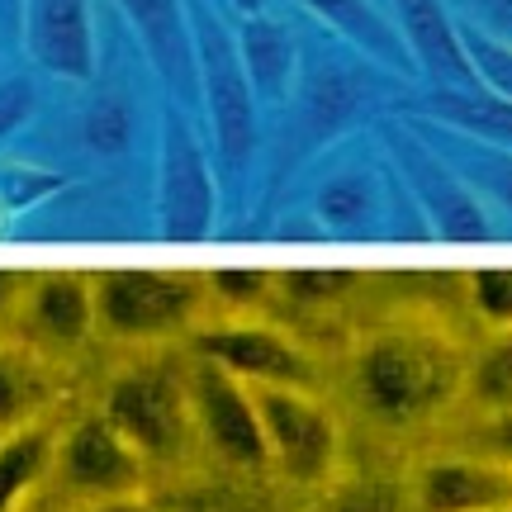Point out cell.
<instances>
[{
	"label": "cell",
	"mask_w": 512,
	"mask_h": 512,
	"mask_svg": "<svg viewBox=\"0 0 512 512\" xmlns=\"http://www.w3.org/2000/svg\"><path fill=\"white\" fill-rule=\"evenodd\" d=\"M195 351L204 361L223 366L238 375L242 384H304L309 380V361L294 347L285 332L266 328V323H214V328L195 332Z\"/></svg>",
	"instance_id": "ba28073f"
},
{
	"label": "cell",
	"mask_w": 512,
	"mask_h": 512,
	"mask_svg": "<svg viewBox=\"0 0 512 512\" xmlns=\"http://www.w3.org/2000/svg\"><path fill=\"white\" fill-rule=\"evenodd\" d=\"M57 470H62V479L72 484L76 494L105 503V498L119 494H138L147 465L105 422V413H95V418H81L67 437L57 441Z\"/></svg>",
	"instance_id": "52a82bcc"
},
{
	"label": "cell",
	"mask_w": 512,
	"mask_h": 512,
	"mask_svg": "<svg viewBox=\"0 0 512 512\" xmlns=\"http://www.w3.org/2000/svg\"><path fill=\"white\" fill-rule=\"evenodd\" d=\"M280 290L299 299V304H332V299H342V294L356 285V275L351 271H290L275 280Z\"/></svg>",
	"instance_id": "484cf974"
},
{
	"label": "cell",
	"mask_w": 512,
	"mask_h": 512,
	"mask_svg": "<svg viewBox=\"0 0 512 512\" xmlns=\"http://www.w3.org/2000/svg\"><path fill=\"white\" fill-rule=\"evenodd\" d=\"M162 209L171 238H204L214 219V185L195 133L181 114L166 119V162H162Z\"/></svg>",
	"instance_id": "30bf717a"
},
{
	"label": "cell",
	"mask_w": 512,
	"mask_h": 512,
	"mask_svg": "<svg viewBox=\"0 0 512 512\" xmlns=\"http://www.w3.org/2000/svg\"><path fill=\"white\" fill-rule=\"evenodd\" d=\"M95 285V328L119 342H152L195 323L204 280L185 271H105Z\"/></svg>",
	"instance_id": "3957f363"
},
{
	"label": "cell",
	"mask_w": 512,
	"mask_h": 512,
	"mask_svg": "<svg viewBox=\"0 0 512 512\" xmlns=\"http://www.w3.org/2000/svg\"><path fill=\"white\" fill-rule=\"evenodd\" d=\"M228 5H233L238 15H266V10H271V0H228Z\"/></svg>",
	"instance_id": "1f68e13d"
},
{
	"label": "cell",
	"mask_w": 512,
	"mask_h": 512,
	"mask_svg": "<svg viewBox=\"0 0 512 512\" xmlns=\"http://www.w3.org/2000/svg\"><path fill=\"white\" fill-rule=\"evenodd\" d=\"M294 5H304L313 19H323L332 34L347 38L351 48L370 57L375 67L394 76H418V67H413V57H408L384 5H375V0H294Z\"/></svg>",
	"instance_id": "9a60e30c"
},
{
	"label": "cell",
	"mask_w": 512,
	"mask_h": 512,
	"mask_svg": "<svg viewBox=\"0 0 512 512\" xmlns=\"http://www.w3.org/2000/svg\"><path fill=\"white\" fill-rule=\"evenodd\" d=\"M427 114L441 119V124L460 128L470 138H484V143H498L512 152V100L489 91H427Z\"/></svg>",
	"instance_id": "ac0fdd59"
},
{
	"label": "cell",
	"mask_w": 512,
	"mask_h": 512,
	"mask_svg": "<svg viewBox=\"0 0 512 512\" xmlns=\"http://www.w3.org/2000/svg\"><path fill=\"white\" fill-rule=\"evenodd\" d=\"M389 5H394V29H399L403 48L422 81H432V91H479L446 0H389Z\"/></svg>",
	"instance_id": "9c48e42d"
},
{
	"label": "cell",
	"mask_w": 512,
	"mask_h": 512,
	"mask_svg": "<svg viewBox=\"0 0 512 512\" xmlns=\"http://www.w3.org/2000/svg\"><path fill=\"white\" fill-rule=\"evenodd\" d=\"M266 456L294 484H323L337 470V422L299 384H252Z\"/></svg>",
	"instance_id": "5b68a950"
},
{
	"label": "cell",
	"mask_w": 512,
	"mask_h": 512,
	"mask_svg": "<svg viewBox=\"0 0 512 512\" xmlns=\"http://www.w3.org/2000/svg\"><path fill=\"white\" fill-rule=\"evenodd\" d=\"M34 403H38L34 361L0 347V432H15L24 422H34Z\"/></svg>",
	"instance_id": "7402d4cb"
},
{
	"label": "cell",
	"mask_w": 512,
	"mask_h": 512,
	"mask_svg": "<svg viewBox=\"0 0 512 512\" xmlns=\"http://www.w3.org/2000/svg\"><path fill=\"white\" fill-rule=\"evenodd\" d=\"M15 299H19V275L0 271V313H10V309H15Z\"/></svg>",
	"instance_id": "4dcf8cb0"
},
{
	"label": "cell",
	"mask_w": 512,
	"mask_h": 512,
	"mask_svg": "<svg viewBox=\"0 0 512 512\" xmlns=\"http://www.w3.org/2000/svg\"><path fill=\"white\" fill-rule=\"evenodd\" d=\"M190 399H195V427H200L204 441L228 465H238V470L271 465L266 437H261V418H256L252 384H242L238 375H228L223 366L200 356V366L190 370Z\"/></svg>",
	"instance_id": "8992f818"
},
{
	"label": "cell",
	"mask_w": 512,
	"mask_h": 512,
	"mask_svg": "<svg viewBox=\"0 0 512 512\" xmlns=\"http://www.w3.org/2000/svg\"><path fill=\"white\" fill-rule=\"evenodd\" d=\"M105 422L143 456V465H171L200 437L195 399H190V370L181 361H138L114 375L105 389Z\"/></svg>",
	"instance_id": "7a4b0ae2"
},
{
	"label": "cell",
	"mask_w": 512,
	"mask_h": 512,
	"mask_svg": "<svg viewBox=\"0 0 512 512\" xmlns=\"http://www.w3.org/2000/svg\"><path fill=\"white\" fill-rule=\"evenodd\" d=\"M470 10H475L470 24H479L484 34H494L498 43L512 48V0H470Z\"/></svg>",
	"instance_id": "4316f807"
},
{
	"label": "cell",
	"mask_w": 512,
	"mask_h": 512,
	"mask_svg": "<svg viewBox=\"0 0 512 512\" xmlns=\"http://www.w3.org/2000/svg\"><path fill=\"white\" fill-rule=\"evenodd\" d=\"M24 38L38 67L67 81L95 72L91 0H24Z\"/></svg>",
	"instance_id": "8fae6325"
},
{
	"label": "cell",
	"mask_w": 512,
	"mask_h": 512,
	"mask_svg": "<svg viewBox=\"0 0 512 512\" xmlns=\"http://www.w3.org/2000/svg\"><path fill=\"white\" fill-rule=\"evenodd\" d=\"M95 512H166V508L152 503V498H143V494H119V498H105Z\"/></svg>",
	"instance_id": "f546056e"
},
{
	"label": "cell",
	"mask_w": 512,
	"mask_h": 512,
	"mask_svg": "<svg viewBox=\"0 0 512 512\" xmlns=\"http://www.w3.org/2000/svg\"><path fill=\"white\" fill-rule=\"evenodd\" d=\"M375 5H384V10H389V0H375Z\"/></svg>",
	"instance_id": "d6a6232c"
},
{
	"label": "cell",
	"mask_w": 512,
	"mask_h": 512,
	"mask_svg": "<svg viewBox=\"0 0 512 512\" xmlns=\"http://www.w3.org/2000/svg\"><path fill=\"white\" fill-rule=\"evenodd\" d=\"M399 157H403V171H408L413 190H418L422 204H427V214L437 219L441 238H451V242H489L494 238L484 209L470 200V190H465V181H460L456 171H446V166H441L432 152H422L413 138H403Z\"/></svg>",
	"instance_id": "4fadbf2b"
},
{
	"label": "cell",
	"mask_w": 512,
	"mask_h": 512,
	"mask_svg": "<svg viewBox=\"0 0 512 512\" xmlns=\"http://www.w3.org/2000/svg\"><path fill=\"white\" fill-rule=\"evenodd\" d=\"M470 299L475 309L498 323V328H512V266H484V271L470 275Z\"/></svg>",
	"instance_id": "d4e9b609"
},
{
	"label": "cell",
	"mask_w": 512,
	"mask_h": 512,
	"mask_svg": "<svg viewBox=\"0 0 512 512\" xmlns=\"http://www.w3.org/2000/svg\"><path fill=\"white\" fill-rule=\"evenodd\" d=\"M29 323H34L48 342L76 347L95 332V285L91 275L53 271L34 280L29 290Z\"/></svg>",
	"instance_id": "2e32d148"
},
{
	"label": "cell",
	"mask_w": 512,
	"mask_h": 512,
	"mask_svg": "<svg viewBox=\"0 0 512 512\" xmlns=\"http://www.w3.org/2000/svg\"><path fill=\"white\" fill-rule=\"evenodd\" d=\"M460 351L432 328H380L356 351V394L375 418L418 422L456 399Z\"/></svg>",
	"instance_id": "6da1fadb"
},
{
	"label": "cell",
	"mask_w": 512,
	"mask_h": 512,
	"mask_svg": "<svg viewBox=\"0 0 512 512\" xmlns=\"http://www.w3.org/2000/svg\"><path fill=\"white\" fill-rule=\"evenodd\" d=\"M91 138L100 147H119L128 138V124H124V110L114 105V100H105L100 110H95V119H91Z\"/></svg>",
	"instance_id": "f1b7e54d"
},
{
	"label": "cell",
	"mask_w": 512,
	"mask_h": 512,
	"mask_svg": "<svg viewBox=\"0 0 512 512\" xmlns=\"http://www.w3.org/2000/svg\"><path fill=\"white\" fill-rule=\"evenodd\" d=\"M470 399L494 413H512V337H498L494 347L470 366Z\"/></svg>",
	"instance_id": "603a6c76"
},
{
	"label": "cell",
	"mask_w": 512,
	"mask_h": 512,
	"mask_svg": "<svg viewBox=\"0 0 512 512\" xmlns=\"http://www.w3.org/2000/svg\"><path fill=\"white\" fill-rule=\"evenodd\" d=\"M128 24L138 29L147 57L181 100H200V67H195V34L185 0H119Z\"/></svg>",
	"instance_id": "7c38bea8"
},
{
	"label": "cell",
	"mask_w": 512,
	"mask_h": 512,
	"mask_svg": "<svg viewBox=\"0 0 512 512\" xmlns=\"http://www.w3.org/2000/svg\"><path fill=\"white\" fill-rule=\"evenodd\" d=\"M233 38H238L242 72H247V81H252V91L261 100H280L290 91L294 72H299V43H294L285 19H271V10L266 15H242Z\"/></svg>",
	"instance_id": "e0dca14e"
},
{
	"label": "cell",
	"mask_w": 512,
	"mask_h": 512,
	"mask_svg": "<svg viewBox=\"0 0 512 512\" xmlns=\"http://www.w3.org/2000/svg\"><path fill=\"white\" fill-rule=\"evenodd\" d=\"M422 512H508L512 470L489 460H437L418 479Z\"/></svg>",
	"instance_id": "5bb4252c"
},
{
	"label": "cell",
	"mask_w": 512,
	"mask_h": 512,
	"mask_svg": "<svg viewBox=\"0 0 512 512\" xmlns=\"http://www.w3.org/2000/svg\"><path fill=\"white\" fill-rule=\"evenodd\" d=\"M456 29H460V43H465V57H470V67H475L479 91L512 100V48L498 43L494 34H484L470 19H456Z\"/></svg>",
	"instance_id": "44dd1931"
},
{
	"label": "cell",
	"mask_w": 512,
	"mask_h": 512,
	"mask_svg": "<svg viewBox=\"0 0 512 512\" xmlns=\"http://www.w3.org/2000/svg\"><path fill=\"white\" fill-rule=\"evenodd\" d=\"M29 105H34L29 81H5V86H0V133H10V128L29 114Z\"/></svg>",
	"instance_id": "83f0119b"
},
{
	"label": "cell",
	"mask_w": 512,
	"mask_h": 512,
	"mask_svg": "<svg viewBox=\"0 0 512 512\" xmlns=\"http://www.w3.org/2000/svg\"><path fill=\"white\" fill-rule=\"evenodd\" d=\"M57 441L43 422H24L0 437V512H15L19 498L38 484V475L53 465Z\"/></svg>",
	"instance_id": "d6986e66"
},
{
	"label": "cell",
	"mask_w": 512,
	"mask_h": 512,
	"mask_svg": "<svg viewBox=\"0 0 512 512\" xmlns=\"http://www.w3.org/2000/svg\"><path fill=\"white\" fill-rule=\"evenodd\" d=\"M190 15V34H195V67H200L204 105L214 114V133H219L223 162L242 166L252 157L256 143V91L238 57V38L209 5L185 10Z\"/></svg>",
	"instance_id": "277c9868"
},
{
	"label": "cell",
	"mask_w": 512,
	"mask_h": 512,
	"mask_svg": "<svg viewBox=\"0 0 512 512\" xmlns=\"http://www.w3.org/2000/svg\"><path fill=\"white\" fill-rule=\"evenodd\" d=\"M318 219L328 223L332 233H351L361 238L375 228V214H380V185L366 171H347V176H332L323 190H318Z\"/></svg>",
	"instance_id": "ffe728a7"
},
{
	"label": "cell",
	"mask_w": 512,
	"mask_h": 512,
	"mask_svg": "<svg viewBox=\"0 0 512 512\" xmlns=\"http://www.w3.org/2000/svg\"><path fill=\"white\" fill-rule=\"evenodd\" d=\"M204 290H214L228 309H256V304L275 290V275L256 271V266H242V271H214L209 280H204Z\"/></svg>",
	"instance_id": "cb8c5ba5"
}]
</instances>
